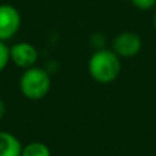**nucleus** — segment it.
<instances>
[{
  "instance_id": "obj_7",
  "label": "nucleus",
  "mask_w": 156,
  "mask_h": 156,
  "mask_svg": "<svg viewBox=\"0 0 156 156\" xmlns=\"http://www.w3.org/2000/svg\"><path fill=\"white\" fill-rule=\"evenodd\" d=\"M21 156H52V155L48 145H45L44 143H40V141H33V143L26 144L22 148Z\"/></svg>"
},
{
  "instance_id": "obj_4",
  "label": "nucleus",
  "mask_w": 156,
  "mask_h": 156,
  "mask_svg": "<svg viewBox=\"0 0 156 156\" xmlns=\"http://www.w3.org/2000/svg\"><path fill=\"white\" fill-rule=\"evenodd\" d=\"M143 48V41L137 33L122 32L112 40V51L119 58H133Z\"/></svg>"
},
{
  "instance_id": "obj_5",
  "label": "nucleus",
  "mask_w": 156,
  "mask_h": 156,
  "mask_svg": "<svg viewBox=\"0 0 156 156\" xmlns=\"http://www.w3.org/2000/svg\"><path fill=\"white\" fill-rule=\"evenodd\" d=\"M38 59V52L36 47L30 43L22 41L10 47V60L19 69H30L36 65Z\"/></svg>"
},
{
  "instance_id": "obj_1",
  "label": "nucleus",
  "mask_w": 156,
  "mask_h": 156,
  "mask_svg": "<svg viewBox=\"0 0 156 156\" xmlns=\"http://www.w3.org/2000/svg\"><path fill=\"white\" fill-rule=\"evenodd\" d=\"M122 70L121 58L112 49L99 48L88 62L90 77L99 83H111L119 77Z\"/></svg>"
},
{
  "instance_id": "obj_3",
  "label": "nucleus",
  "mask_w": 156,
  "mask_h": 156,
  "mask_svg": "<svg viewBox=\"0 0 156 156\" xmlns=\"http://www.w3.org/2000/svg\"><path fill=\"white\" fill-rule=\"evenodd\" d=\"M21 14L14 5L0 4V41H7L18 33L21 27Z\"/></svg>"
},
{
  "instance_id": "obj_8",
  "label": "nucleus",
  "mask_w": 156,
  "mask_h": 156,
  "mask_svg": "<svg viewBox=\"0 0 156 156\" xmlns=\"http://www.w3.org/2000/svg\"><path fill=\"white\" fill-rule=\"evenodd\" d=\"M8 62H10V47L4 41H0V73L7 67Z\"/></svg>"
},
{
  "instance_id": "obj_6",
  "label": "nucleus",
  "mask_w": 156,
  "mask_h": 156,
  "mask_svg": "<svg viewBox=\"0 0 156 156\" xmlns=\"http://www.w3.org/2000/svg\"><path fill=\"white\" fill-rule=\"evenodd\" d=\"M21 141L12 133L0 132V156H21L22 154Z\"/></svg>"
},
{
  "instance_id": "obj_9",
  "label": "nucleus",
  "mask_w": 156,
  "mask_h": 156,
  "mask_svg": "<svg viewBox=\"0 0 156 156\" xmlns=\"http://www.w3.org/2000/svg\"><path fill=\"white\" fill-rule=\"evenodd\" d=\"M127 2H130L136 8H138L141 11L152 10L156 5V0H127Z\"/></svg>"
},
{
  "instance_id": "obj_10",
  "label": "nucleus",
  "mask_w": 156,
  "mask_h": 156,
  "mask_svg": "<svg viewBox=\"0 0 156 156\" xmlns=\"http://www.w3.org/2000/svg\"><path fill=\"white\" fill-rule=\"evenodd\" d=\"M4 114H5V103L0 99V119L4 116Z\"/></svg>"
},
{
  "instance_id": "obj_2",
  "label": "nucleus",
  "mask_w": 156,
  "mask_h": 156,
  "mask_svg": "<svg viewBox=\"0 0 156 156\" xmlns=\"http://www.w3.org/2000/svg\"><path fill=\"white\" fill-rule=\"evenodd\" d=\"M19 89L26 99L40 100L51 89V77L44 69L33 66L26 69L19 78Z\"/></svg>"
},
{
  "instance_id": "obj_11",
  "label": "nucleus",
  "mask_w": 156,
  "mask_h": 156,
  "mask_svg": "<svg viewBox=\"0 0 156 156\" xmlns=\"http://www.w3.org/2000/svg\"><path fill=\"white\" fill-rule=\"evenodd\" d=\"M154 26H155V29H156V11H155V14H154Z\"/></svg>"
}]
</instances>
